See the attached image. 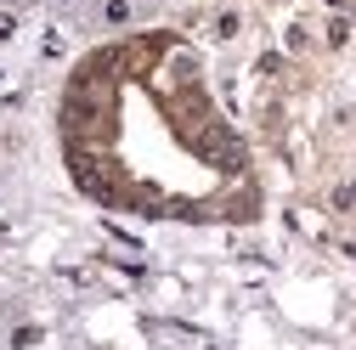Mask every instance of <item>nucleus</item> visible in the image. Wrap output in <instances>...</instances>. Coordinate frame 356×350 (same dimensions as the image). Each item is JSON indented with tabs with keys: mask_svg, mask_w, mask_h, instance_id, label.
Segmentation results:
<instances>
[{
	"mask_svg": "<svg viewBox=\"0 0 356 350\" xmlns=\"http://www.w3.org/2000/svg\"><path fill=\"white\" fill-rule=\"evenodd\" d=\"M74 181L108 209L181 226H243L260 215L249 147L215 108L198 51L170 28L97 46L63 97Z\"/></svg>",
	"mask_w": 356,
	"mask_h": 350,
	"instance_id": "f257e3e1",
	"label": "nucleus"
}]
</instances>
